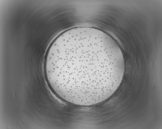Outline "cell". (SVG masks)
<instances>
[{
    "label": "cell",
    "mask_w": 162,
    "mask_h": 129,
    "mask_svg": "<svg viewBox=\"0 0 162 129\" xmlns=\"http://www.w3.org/2000/svg\"><path fill=\"white\" fill-rule=\"evenodd\" d=\"M52 90L65 101L89 106L112 96L125 71L121 51L109 36L89 27L71 29L53 42L44 63Z\"/></svg>",
    "instance_id": "6da1fadb"
}]
</instances>
